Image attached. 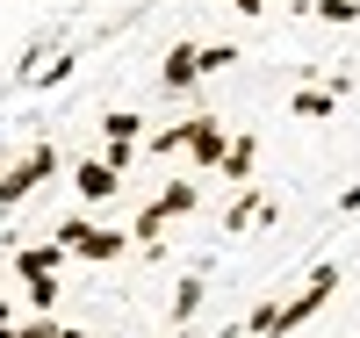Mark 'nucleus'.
Returning a JSON list of instances; mask_svg holds the SVG:
<instances>
[{
    "label": "nucleus",
    "mask_w": 360,
    "mask_h": 338,
    "mask_svg": "<svg viewBox=\"0 0 360 338\" xmlns=\"http://www.w3.org/2000/svg\"><path fill=\"white\" fill-rule=\"evenodd\" d=\"M332 288H339V266H317L310 281H303V295H295V302H281V310H274V331H266V338H288L295 324H310V317L324 310V302H332Z\"/></svg>",
    "instance_id": "nucleus-1"
},
{
    "label": "nucleus",
    "mask_w": 360,
    "mask_h": 338,
    "mask_svg": "<svg viewBox=\"0 0 360 338\" xmlns=\"http://www.w3.org/2000/svg\"><path fill=\"white\" fill-rule=\"evenodd\" d=\"M51 173H58V151H51V144H37V151H22V159H15V173L0 180V209H15L22 195H37L44 180H51Z\"/></svg>",
    "instance_id": "nucleus-2"
},
{
    "label": "nucleus",
    "mask_w": 360,
    "mask_h": 338,
    "mask_svg": "<svg viewBox=\"0 0 360 338\" xmlns=\"http://www.w3.org/2000/svg\"><path fill=\"white\" fill-rule=\"evenodd\" d=\"M58 245H65V252H79V259H94V266H108L130 238H123V230H101V223H58Z\"/></svg>",
    "instance_id": "nucleus-3"
},
{
    "label": "nucleus",
    "mask_w": 360,
    "mask_h": 338,
    "mask_svg": "<svg viewBox=\"0 0 360 338\" xmlns=\"http://www.w3.org/2000/svg\"><path fill=\"white\" fill-rule=\"evenodd\" d=\"M180 144H188V159H195V166L209 173V166L224 159V144H231V137H224V122H217V115H195L188 130H180Z\"/></svg>",
    "instance_id": "nucleus-4"
},
{
    "label": "nucleus",
    "mask_w": 360,
    "mask_h": 338,
    "mask_svg": "<svg viewBox=\"0 0 360 338\" xmlns=\"http://www.w3.org/2000/svg\"><path fill=\"white\" fill-rule=\"evenodd\" d=\"M72 180H79V195H86V202H108L115 188H123V173H115L108 159H86V166H79Z\"/></svg>",
    "instance_id": "nucleus-5"
},
{
    "label": "nucleus",
    "mask_w": 360,
    "mask_h": 338,
    "mask_svg": "<svg viewBox=\"0 0 360 338\" xmlns=\"http://www.w3.org/2000/svg\"><path fill=\"white\" fill-rule=\"evenodd\" d=\"M159 79L173 86V94H180V86H195V79H202V65H195V44H173V51H166V72H159Z\"/></svg>",
    "instance_id": "nucleus-6"
},
{
    "label": "nucleus",
    "mask_w": 360,
    "mask_h": 338,
    "mask_svg": "<svg viewBox=\"0 0 360 338\" xmlns=\"http://www.w3.org/2000/svg\"><path fill=\"white\" fill-rule=\"evenodd\" d=\"M152 209H159L166 223H173V216H188V209H195V188H188V180H173V188H166V195H159Z\"/></svg>",
    "instance_id": "nucleus-7"
},
{
    "label": "nucleus",
    "mask_w": 360,
    "mask_h": 338,
    "mask_svg": "<svg viewBox=\"0 0 360 338\" xmlns=\"http://www.w3.org/2000/svg\"><path fill=\"white\" fill-rule=\"evenodd\" d=\"M58 259H65V245H37V252H15L22 273H58Z\"/></svg>",
    "instance_id": "nucleus-8"
},
{
    "label": "nucleus",
    "mask_w": 360,
    "mask_h": 338,
    "mask_svg": "<svg viewBox=\"0 0 360 338\" xmlns=\"http://www.w3.org/2000/svg\"><path fill=\"white\" fill-rule=\"evenodd\" d=\"M101 130H108V144H137V130H144V122L115 108V115H101Z\"/></svg>",
    "instance_id": "nucleus-9"
},
{
    "label": "nucleus",
    "mask_w": 360,
    "mask_h": 338,
    "mask_svg": "<svg viewBox=\"0 0 360 338\" xmlns=\"http://www.w3.org/2000/svg\"><path fill=\"white\" fill-rule=\"evenodd\" d=\"M195 65L202 72H224V65H238V51L231 44H209V51H195Z\"/></svg>",
    "instance_id": "nucleus-10"
},
{
    "label": "nucleus",
    "mask_w": 360,
    "mask_h": 338,
    "mask_svg": "<svg viewBox=\"0 0 360 338\" xmlns=\"http://www.w3.org/2000/svg\"><path fill=\"white\" fill-rule=\"evenodd\" d=\"M29 302L51 310V302H58V273H29Z\"/></svg>",
    "instance_id": "nucleus-11"
},
{
    "label": "nucleus",
    "mask_w": 360,
    "mask_h": 338,
    "mask_svg": "<svg viewBox=\"0 0 360 338\" xmlns=\"http://www.w3.org/2000/svg\"><path fill=\"white\" fill-rule=\"evenodd\" d=\"M195 310H202V281H180V295H173V317H180V324H188Z\"/></svg>",
    "instance_id": "nucleus-12"
},
{
    "label": "nucleus",
    "mask_w": 360,
    "mask_h": 338,
    "mask_svg": "<svg viewBox=\"0 0 360 338\" xmlns=\"http://www.w3.org/2000/svg\"><path fill=\"white\" fill-rule=\"evenodd\" d=\"M159 230H166V216H159V209H137V223H130V238H144V245H159Z\"/></svg>",
    "instance_id": "nucleus-13"
},
{
    "label": "nucleus",
    "mask_w": 360,
    "mask_h": 338,
    "mask_svg": "<svg viewBox=\"0 0 360 338\" xmlns=\"http://www.w3.org/2000/svg\"><path fill=\"white\" fill-rule=\"evenodd\" d=\"M295 115H310V122H317V115H332V94H324V86H310V94H295Z\"/></svg>",
    "instance_id": "nucleus-14"
},
{
    "label": "nucleus",
    "mask_w": 360,
    "mask_h": 338,
    "mask_svg": "<svg viewBox=\"0 0 360 338\" xmlns=\"http://www.w3.org/2000/svg\"><path fill=\"white\" fill-rule=\"evenodd\" d=\"M324 22H360V0H317Z\"/></svg>",
    "instance_id": "nucleus-15"
},
{
    "label": "nucleus",
    "mask_w": 360,
    "mask_h": 338,
    "mask_svg": "<svg viewBox=\"0 0 360 338\" xmlns=\"http://www.w3.org/2000/svg\"><path fill=\"white\" fill-rule=\"evenodd\" d=\"M15 338H58V324H44V317L37 324H15Z\"/></svg>",
    "instance_id": "nucleus-16"
},
{
    "label": "nucleus",
    "mask_w": 360,
    "mask_h": 338,
    "mask_svg": "<svg viewBox=\"0 0 360 338\" xmlns=\"http://www.w3.org/2000/svg\"><path fill=\"white\" fill-rule=\"evenodd\" d=\"M231 8H238V15H259V8H266V0H231Z\"/></svg>",
    "instance_id": "nucleus-17"
},
{
    "label": "nucleus",
    "mask_w": 360,
    "mask_h": 338,
    "mask_svg": "<svg viewBox=\"0 0 360 338\" xmlns=\"http://www.w3.org/2000/svg\"><path fill=\"white\" fill-rule=\"evenodd\" d=\"M58 338H86V331H58Z\"/></svg>",
    "instance_id": "nucleus-18"
}]
</instances>
